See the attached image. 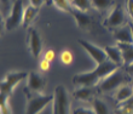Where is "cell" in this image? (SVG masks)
I'll return each instance as SVG.
<instances>
[{"instance_id": "obj_2", "label": "cell", "mask_w": 133, "mask_h": 114, "mask_svg": "<svg viewBox=\"0 0 133 114\" xmlns=\"http://www.w3.org/2000/svg\"><path fill=\"white\" fill-rule=\"evenodd\" d=\"M25 100V114H40L50 103L53 102V95H45V93H35L29 91L27 87L24 89Z\"/></svg>"}, {"instance_id": "obj_14", "label": "cell", "mask_w": 133, "mask_h": 114, "mask_svg": "<svg viewBox=\"0 0 133 114\" xmlns=\"http://www.w3.org/2000/svg\"><path fill=\"white\" fill-rule=\"evenodd\" d=\"M112 97L116 101V103H120V102L130 100L131 97H133V86L128 85V84H125V85L120 86L117 90H115Z\"/></svg>"}, {"instance_id": "obj_21", "label": "cell", "mask_w": 133, "mask_h": 114, "mask_svg": "<svg viewBox=\"0 0 133 114\" xmlns=\"http://www.w3.org/2000/svg\"><path fill=\"white\" fill-rule=\"evenodd\" d=\"M92 7L98 11L109 10L114 5V0H91Z\"/></svg>"}, {"instance_id": "obj_7", "label": "cell", "mask_w": 133, "mask_h": 114, "mask_svg": "<svg viewBox=\"0 0 133 114\" xmlns=\"http://www.w3.org/2000/svg\"><path fill=\"white\" fill-rule=\"evenodd\" d=\"M128 22L126 21V14H125V10L122 9V6L120 5H116L111 9V11L109 12V15L107 16V18L104 20V27L109 29H116L120 28L122 26L127 24Z\"/></svg>"}, {"instance_id": "obj_24", "label": "cell", "mask_w": 133, "mask_h": 114, "mask_svg": "<svg viewBox=\"0 0 133 114\" xmlns=\"http://www.w3.org/2000/svg\"><path fill=\"white\" fill-rule=\"evenodd\" d=\"M59 60H61V62H62L64 66H69V64L73 63L74 55H73V52H71L70 50L65 49V50H63L59 54Z\"/></svg>"}, {"instance_id": "obj_13", "label": "cell", "mask_w": 133, "mask_h": 114, "mask_svg": "<svg viewBox=\"0 0 133 114\" xmlns=\"http://www.w3.org/2000/svg\"><path fill=\"white\" fill-rule=\"evenodd\" d=\"M105 54H107V57H108V61L115 63L116 66L119 67H123V57H122V52L120 50L117 45L116 46H105L104 47Z\"/></svg>"}, {"instance_id": "obj_9", "label": "cell", "mask_w": 133, "mask_h": 114, "mask_svg": "<svg viewBox=\"0 0 133 114\" xmlns=\"http://www.w3.org/2000/svg\"><path fill=\"white\" fill-rule=\"evenodd\" d=\"M27 45L28 50L34 58H38L42 51V40L39 32L35 28L29 27L28 34H27Z\"/></svg>"}, {"instance_id": "obj_30", "label": "cell", "mask_w": 133, "mask_h": 114, "mask_svg": "<svg viewBox=\"0 0 133 114\" xmlns=\"http://www.w3.org/2000/svg\"><path fill=\"white\" fill-rule=\"evenodd\" d=\"M44 3H45V0H29V4L35 7H38V9H40L44 5Z\"/></svg>"}, {"instance_id": "obj_5", "label": "cell", "mask_w": 133, "mask_h": 114, "mask_svg": "<svg viewBox=\"0 0 133 114\" xmlns=\"http://www.w3.org/2000/svg\"><path fill=\"white\" fill-rule=\"evenodd\" d=\"M23 15H24V6L22 0H15L11 7L10 14L5 18V29L7 32H11L23 24Z\"/></svg>"}, {"instance_id": "obj_22", "label": "cell", "mask_w": 133, "mask_h": 114, "mask_svg": "<svg viewBox=\"0 0 133 114\" xmlns=\"http://www.w3.org/2000/svg\"><path fill=\"white\" fill-rule=\"evenodd\" d=\"M70 1H71L73 9L82 11V12H87L90 7H92L91 0H70Z\"/></svg>"}, {"instance_id": "obj_27", "label": "cell", "mask_w": 133, "mask_h": 114, "mask_svg": "<svg viewBox=\"0 0 133 114\" xmlns=\"http://www.w3.org/2000/svg\"><path fill=\"white\" fill-rule=\"evenodd\" d=\"M126 12L130 16V21L133 22V0H126Z\"/></svg>"}, {"instance_id": "obj_20", "label": "cell", "mask_w": 133, "mask_h": 114, "mask_svg": "<svg viewBox=\"0 0 133 114\" xmlns=\"http://www.w3.org/2000/svg\"><path fill=\"white\" fill-rule=\"evenodd\" d=\"M92 106H93V111L96 114H109V108L103 100L96 97L92 101Z\"/></svg>"}, {"instance_id": "obj_19", "label": "cell", "mask_w": 133, "mask_h": 114, "mask_svg": "<svg viewBox=\"0 0 133 114\" xmlns=\"http://www.w3.org/2000/svg\"><path fill=\"white\" fill-rule=\"evenodd\" d=\"M0 114H14L10 106V95L0 93Z\"/></svg>"}, {"instance_id": "obj_10", "label": "cell", "mask_w": 133, "mask_h": 114, "mask_svg": "<svg viewBox=\"0 0 133 114\" xmlns=\"http://www.w3.org/2000/svg\"><path fill=\"white\" fill-rule=\"evenodd\" d=\"M29 91L35 93H44L46 87V79L41 74V72H29L27 78V86Z\"/></svg>"}, {"instance_id": "obj_8", "label": "cell", "mask_w": 133, "mask_h": 114, "mask_svg": "<svg viewBox=\"0 0 133 114\" xmlns=\"http://www.w3.org/2000/svg\"><path fill=\"white\" fill-rule=\"evenodd\" d=\"M77 43L81 45V47L86 51V54L91 57L93 62L97 64L104 63L105 61H108V57H107V54H105V50L103 47H99L97 45H95L91 41H87V40H79Z\"/></svg>"}, {"instance_id": "obj_6", "label": "cell", "mask_w": 133, "mask_h": 114, "mask_svg": "<svg viewBox=\"0 0 133 114\" xmlns=\"http://www.w3.org/2000/svg\"><path fill=\"white\" fill-rule=\"evenodd\" d=\"M28 78V72H9L4 75L0 83V93L11 95L15 87L24 79Z\"/></svg>"}, {"instance_id": "obj_11", "label": "cell", "mask_w": 133, "mask_h": 114, "mask_svg": "<svg viewBox=\"0 0 133 114\" xmlns=\"http://www.w3.org/2000/svg\"><path fill=\"white\" fill-rule=\"evenodd\" d=\"M96 89L93 86H76L73 91L74 98L82 102H90L96 98Z\"/></svg>"}, {"instance_id": "obj_12", "label": "cell", "mask_w": 133, "mask_h": 114, "mask_svg": "<svg viewBox=\"0 0 133 114\" xmlns=\"http://www.w3.org/2000/svg\"><path fill=\"white\" fill-rule=\"evenodd\" d=\"M112 36L115 38V40L117 43L122 44H133V34L132 29L130 27V23L116 28L112 30Z\"/></svg>"}, {"instance_id": "obj_3", "label": "cell", "mask_w": 133, "mask_h": 114, "mask_svg": "<svg viewBox=\"0 0 133 114\" xmlns=\"http://www.w3.org/2000/svg\"><path fill=\"white\" fill-rule=\"evenodd\" d=\"M127 74L126 72L121 71V69H116L115 72H112L111 74H109L108 77H105L103 80L99 81V84L96 87H97V91L98 92H111V91H115L120 87V86L125 85V84H128V80H127Z\"/></svg>"}, {"instance_id": "obj_4", "label": "cell", "mask_w": 133, "mask_h": 114, "mask_svg": "<svg viewBox=\"0 0 133 114\" xmlns=\"http://www.w3.org/2000/svg\"><path fill=\"white\" fill-rule=\"evenodd\" d=\"M52 114H69V93L64 85H57L55 87Z\"/></svg>"}, {"instance_id": "obj_1", "label": "cell", "mask_w": 133, "mask_h": 114, "mask_svg": "<svg viewBox=\"0 0 133 114\" xmlns=\"http://www.w3.org/2000/svg\"><path fill=\"white\" fill-rule=\"evenodd\" d=\"M119 66L112 63L110 61H105L104 63L97 64L93 71L90 72H82V73H77L74 75L73 78V85L76 86H96L99 84L101 80L111 74L112 72L119 69Z\"/></svg>"}, {"instance_id": "obj_23", "label": "cell", "mask_w": 133, "mask_h": 114, "mask_svg": "<svg viewBox=\"0 0 133 114\" xmlns=\"http://www.w3.org/2000/svg\"><path fill=\"white\" fill-rule=\"evenodd\" d=\"M52 4L62 12H71L73 6H71V1L70 0H52Z\"/></svg>"}, {"instance_id": "obj_17", "label": "cell", "mask_w": 133, "mask_h": 114, "mask_svg": "<svg viewBox=\"0 0 133 114\" xmlns=\"http://www.w3.org/2000/svg\"><path fill=\"white\" fill-rule=\"evenodd\" d=\"M38 12H39V9L38 7L33 6L29 4L28 6L24 7V15H23V26L24 27H30L32 23L35 21V18L38 16Z\"/></svg>"}, {"instance_id": "obj_16", "label": "cell", "mask_w": 133, "mask_h": 114, "mask_svg": "<svg viewBox=\"0 0 133 114\" xmlns=\"http://www.w3.org/2000/svg\"><path fill=\"white\" fill-rule=\"evenodd\" d=\"M121 52H122L123 57V67L128 66V64L133 63V44H122L117 43L116 44Z\"/></svg>"}, {"instance_id": "obj_32", "label": "cell", "mask_w": 133, "mask_h": 114, "mask_svg": "<svg viewBox=\"0 0 133 114\" xmlns=\"http://www.w3.org/2000/svg\"><path fill=\"white\" fill-rule=\"evenodd\" d=\"M128 23H130V27H131V29H132V34H133V22L128 21Z\"/></svg>"}, {"instance_id": "obj_28", "label": "cell", "mask_w": 133, "mask_h": 114, "mask_svg": "<svg viewBox=\"0 0 133 114\" xmlns=\"http://www.w3.org/2000/svg\"><path fill=\"white\" fill-rule=\"evenodd\" d=\"M0 1H1V10L4 9V12L9 15L11 11V7H12V5L10 4V0H0Z\"/></svg>"}, {"instance_id": "obj_18", "label": "cell", "mask_w": 133, "mask_h": 114, "mask_svg": "<svg viewBox=\"0 0 133 114\" xmlns=\"http://www.w3.org/2000/svg\"><path fill=\"white\" fill-rule=\"evenodd\" d=\"M115 114H133V97L117 103L115 108Z\"/></svg>"}, {"instance_id": "obj_15", "label": "cell", "mask_w": 133, "mask_h": 114, "mask_svg": "<svg viewBox=\"0 0 133 114\" xmlns=\"http://www.w3.org/2000/svg\"><path fill=\"white\" fill-rule=\"evenodd\" d=\"M70 14L74 16V20H75L77 27H79L80 29L85 30V29L90 28V26H91V17H90L86 12H82V11H79V10L73 9Z\"/></svg>"}, {"instance_id": "obj_26", "label": "cell", "mask_w": 133, "mask_h": 114, "mask_svg": "<svg viewBox=\"0 0 133 114\" xmlns=\"http://www.w3.org/2000/svg\"><path fill=\"white\" fill-rule=\"evenodd\" d=\"M51 67V62L47 61L46 58H41V60L39 61V71L44 73V72H47Z\"/></svg>"}, {"instance_id": "obj_31", "label": "cell", "mask_w": 133, "mask_h": 114, "mask_svg": "<svg viewBox=\"0 0 133 114\" xmlns=\"http://www.w3.org/2000/svg\"><path fill=\"white\" fill-rule=\"evenodd\" d=\"M125 72L130 75L131 78H133V63L128 64V66H125Z\"/></svg>"}, {"instance_id": "obj_29", "label": "cell", "mask_w": 133, "mask_h": 114, "mask_svg": "<svg viewBox=\"0 0 133 114\" xmlns=\"http://www.w3.org/2000/svg\"><path fill=\"white\" fill-rule=\"evenodd\" d=\"M55 57H56V54H55V51L53 50H46L45 54H44V58H46L47 61H50V62H52L53 60H55Z\"/></svg>"}, {"instance_id": "obj_25", "label": "cell", "mask_w": 133, "mask_h": 114, "mask_svg": "<svg viewBox=\"0 0 133 114\" xmlns=\"http://www.w3.org/2000/svg\"><path fill=\"white\" fill-rule=\"evenodd\" d=\"M71 114H96L93 108H86V107H77L71 111Z\"/></svg>"}]
</instances>
